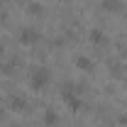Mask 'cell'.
Instances as JSON below:
<instances>
[{"mask_svg": "<svg viewBox=\"0 0 127 127\" xmlns=\"http://www.w3.org/2000/svg\"><path fill=\"white\" fill-rule=\"evenodd\" d=\"M20 37H22V42H25V44H32V42H37V39H39V32H37V30H25Z\"/></svg>", "mask_w": 127, "mask_h": 127, "instance_id": "2", "label": "cell"}, {"mask_svg": "<svg viewBox=\"0 0 127 127\" xmlns=\"http://www.w3.org/2000/svg\"><path fill=\"white\" fill-rule=\"evenodd\" d=\"M105 2V10H110V12H117L120 7H117V0H103Z\"/></svg>", "mask_w": 127, "mask_h": 127, "instance_id": "4", "label": "cell"}, {"mask_svg": "<svg viewBox=\"0 0 127 127\" xmlns=\"http://www.w3.org/2000/svg\"><path fill=\"white\" fill-rule=\"evenodd\" d=\"M76 66H78V68H86V71H93V64H91L88 56H78V59H76Z\"/></svg>", "mask_w": 127, "mask_h": 127, "instance_id": "3", "label": "cell"}, {"mask_svg": "<svg viewBox=\"0 0 127 127\" xmlns=\"http://www.w3.org/2000/svg\"><path fill=\"white\" fill-rule=\"evenodd\" d=\"M91 37H93V42H105V34H103L100 30H93V32H91Z\"/></svg>", "mask_w": 127, "mask_h": 127, "instance_id": "5", "label": "cell"}, {"mask_svg": "<svg viewBox=\"0 0 127 127\" xmlns=\"http://www.w3.org/2000/svg\"><path fill=\"white\" fill-rule=\"evenodd\" d=\"M49 78H51L49 68H44V66H34V68L30 71V86H32V91H42V88H47V86H49Z\"/></svg>", "mask_w": 127, "mask_h": 127, "instance_id": "1", "label": "cell"}]
</instances>
